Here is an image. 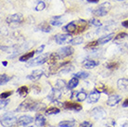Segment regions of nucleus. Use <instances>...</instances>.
Instances as JSON below:
<instances>
[{
    "label": "nucleus",
    "instance_id": "nucleus-12",
    "mask_svg": "<svg viewBox=\"0 0 128 127\" xmlns=\"http://www.w3.org/2000/svg\"><path fill=\"white\" fill-rule=\"evenodd\" d=\"M62 106L67 110H70L74 111H80L82 110V106L77 104V103H72V102H65L62 104Z\"/></svg>",
    "mask_w": 128,
    "mask_h": 127
},
{
    "label": "nucleus",
    "instance_id": "nucleus-20",
    "mask_svg": "<svg viewBox=\"0 0 128 127\" xmlns=\"http://www.w3.org/2000/svg\"><path fill=\"white\" fill-rule=\"evenodd\" d=\"M29 92V89L27 86H20L18 90H17V93L20 95V96H22V98H25L27 94Z\"/></svg>",
    "mask_w": 128,
    "mask_h": 127
},
{
    "label": "nucleus",
    "instance_id": "nucleus-31",
    "mask_svg": "<svg viewBox=\"0 0 128 127\" xmlns=\"http://www.w3.org/2000/svg\"><path fill=\"white\" fill-rule=\"evenodd\" d=\"M10 81V77L8 76L6 74H1V77H0V84L3 86L6 83H8Z\"/></svg>",
    "mask_w": 128,
    "mask_h": 127
},
{
    "label": "nucleus",
    "instance_id": "nucleus-11",
    "mask_svg": "<svg viewBox=\"0 0 128 127\" xmlns=\"http://www.w3.org/2000/svg\"><path fill=\"white\" fill-rule=\"evenodd\" d=\"M121 99H122V96L119 95L110 96L108 98V100H107V105L110 106V107H114L121 101Z\"/></svg>",
    "mask_w": 128,
    "mask_h": 127
},
{
    "label": "nucleus",
    "instance_id": "nucleus-47",
    "mask_svg": "<svg viewBox=\"0 0 128 127\" xmlns=\"http://www.w3.org/2000/svg\"><path fill=\"white\" fill-rule=\"evenodd\" d=\"M2 64H3L4 66H6V65H8V62H6V61H3V62H2Z\"/></svg>",
    "mask_w": 128,
    "mask_h": 127
},
{
    "label": "nucleus",
    "instance_id": "nucleus-46",
    "mask_svg": "<svg viewBox=\"0 0 128 127\" xmlns=\"http://www.w3.org/2000/svg\"><path fill=\"white\" fill-rule=\"evenodd\" d=\"M99 0H87V2L89 3H98Z\"/></svg>",
    "mask_w": 128,
    "mask_h": 127
},
{
    "label": "nucleus",
    "instance_id": "nucleus-32",
    "mask_svg": "<svg viewBox=\"0 0 128 127\" xmlns=\"http://www.w3.org/2000/svg\"><path fill=\"white\" fill-rule=\"evenodd\" d=\"M46 8V4L43 2V1H40V2H38V4L36 5V6H35L34 10H36V11H42V10H44Z\"/></svg>",
    "mask_w": 128,
    "mask_h": 127
},
{
    "label": "nucleus",
    "instance_id": "nucleus-45",
    "mask_svg": "<svg viewBox=\"0 0 128 127\" xmlns=\"http://www.w3.org/2000/svg\"><path fill=\"white\" fill-rule=\"evenodd\" d=\"M122 106H124V108H127V107H128V98H127V99H125L124 102L122 103Z\"/></svg>",
    "mask_w": 128,
    "mask_h": 127
},
{
    "label": "nucleus",
    "instance_id": "nucleus-1",
    "mask_svg": "<svg viewBox=\"0 0 128 127\" xmlns=\"http://www.w3.org/2000/svg\"><path fill=\"white\" fill-rule=\"evenodd\" d=\"M18 120L13 112H8L6 114H4L1 118V125L4 127H11L16 124Z\"/></svg>",
    "mask_w": 128,
    "mask_h": 127
},
{
    "label": "nucleus",
    "instance_id": "nucleus-28",
    "mask_svg": "<svg viewBox=\"0 0 128 127\" xmlns=\"http://www.w3.org/2000/svg\"><path fill=\"white\" fill-rule=\"evenodd\" d=\"M89 76V73L86 72H79L76 74H74V77H76L78 79H86Z\"/></svg>",
    "mask_w": 128,
    "mask_h": 127
},
{
    "label": "nucleus",
    "instance_id": "nucleus-27",
    "mask_svg": "<svg viewBox=\"0 0 128 127\" xmlns=\"http://www.w3.org/2000/svg\"><path fill=\"white\" fill-rule=\"evenodd\" d=\"M86 98H87L86 93L84 92V91H80V92H78L76 94V99L78 101H84Z\"/></svg>",
    "mask_w": 128,
    "mask_h": 127
},
{
    "label": "nucleus",
    "instance_id": "nucleus-41",
    "mask_svg": "<svg viewBox=\"0 0 128 127\" xmlns=\"http://www.w3.org/2000/svg\"><path fill=\"white\" fill-rule=\"evenodd\" d=\"M44 48H45V46L43 44L40 48H37V50H35V53H36V54H41L42 52H43V50H44Z\"/></svg>",
    "mask_w": 128,
    "mask_h": 127
},
{
    "label": "nucleus",
    "instance_id": "nucleus-2",
    "mask_svg": "<svg viewBox=\"0 0 128 127\" xmlns=\"http://www.w3.org/2000/svg\"><path fill=\"white\" fill-rule=\"evenodd\" d=\"M110 8H112L110 3V2H104V3H102L101 5H99L98 8H96V10H94L93 14L95 16L103 17L108 14V12L110 10Z\"/></svg>",
    "mask_w": 128,
    "mask_h": 127
},
{
    "label": "nucleus",
    "instance_id": "nucleus-34",
    "mask_svg": "<svg viewBox=\"0 0 128 127\" xmlns=\"http://www.w3.org/2000/svg\"><path fill=\"white\" fill-rule=\"evenodd\" d=\"M65 86H66V83H65V81L64 80H58V82H57V84H56V86H57V88L58 89H63L64 87H65Z\"/></svg>",
    "mask_w": 128,
    "mask_h": 127
},
{
    "label": "nucleus",
    "instance_id": "nucleus-15",
    "mask_svg": "<svg viewBox=\"0 0 128 127\" xmlns=\"http://www.w3.org/2000/svg\"><path fill=\"white\" fill-rule=\"evenodd\" d=\"M117 86L121 91L124 92H127L128 91V79L122 78V79H119L117 82Z\"/></svg>",
    "mask_w": 128,
    "mask_h": 127
},
{
    "label": "nucleus",
    "instance_id": "nucleus-24",
    "mask_svg": "<svg viewBox=\"0 0 128 127\" xmlns=\"http://www.w3.org/2000/svg\"><path fill=\"white\" fill-rule=\"evenodd\" d=\"M75 125V121L74 120H70V121H63L60 122L58 126L60 127H72Z\"/></svg>",
    "mask_w": 128,
    "mask_h": 127
},
{
    "label": "nucleus",
    "instance_id": "nucleus-33",
    "mask_svg": "<svg viewBox=\"0 0 128 127\" xmlns=\"http://www.w3.org/2000/svg\"><path fill=\"white\" fill-rule=\"evenodd\" d=\"M125 37H128V34L126 32H120L119 34H117L115 37H114V40H115V41H118V40L124 39V38H125Z\"/></svg>",
    "mask_w": 128,
    "mask_h": 127
},
{
    "label": "nucleus",
    "instance_id": "nucleus-26",
    "mask_svg": "<svg viewBox=\"0 0 128 127\" xmlns=\"http://www.w3.org/2000/svg\"><path fill=\"white\" fill-rule=\"evenodd\" d=\"M60 19V17H54V18L52 19L51 22H50L51 25H53V26H61L62 25L63 22H61Z\"/></svg>",
    "mask_w": 128,
    "mask_h": 127
},
{
    "label": "nucleus",
    "instance_id": "nucleus-30",
    "mask_svg": "<svg viewBox=\"0 0 128 127\" xmlns=\"http://www.w3.org/2000/svg\"><path fill=\"white\" fill-rule=\"evenodd\" d=\"M83 42H84L83 37H75V38H74L70 41V44H74V46H77V44H81Z\"/></svg>",
    "mask_w": 128,
    "mask_h": 127
},
{
    "label": "nucleus",
    "instance_id": "nucleus-16",
    "mask_svg": "<svg viewBox=\"0 0 128 127\" xmlns=\"http://www.w3.org/2000/svg\"><path fill=\"white\" fill-rule=\"evenodd\" d=\"M99 98H100V93L95 90V91L90 93V95L87 96V102L88 103H96L98 101Z\"/></svg>",
    "mask_w": 128,
    "mask_h": 127
},
{
    "label": "nucleus",
    "instance_id": "nucleus-13",
    "mask_svg": "<svg viewBox=\"0 0 128 127\" xmlns=\"http://www.w3.org/2000/svg\"><path fill=\"white\" fill-rule=\"evenodd\" d=\"M61 94H62V92H61L60 89L54 88V89H52L51 93L49 94L48 98H49V99H50V100H52V101H57L58 99L60 98Z\"/></svg>",
    "mask_w": 128,
    "mask_h": 127
},
{
    "label": "nucleus",
    "instance_id": "nucleus-17",
    "mask_svg": "<svg viewBox=\"0 0 128 127\" xmlns=\"http://www.w3.org/2000/svg\"><path fill=\"white\" fill-rule=\"evenodd\" d=\"M98 64L99 63L98 61L92 60H86L84 61L83 65L86 69H93V68H95L96 66H98Z\"/></svg>",
    "mask_w": 128,
    "mask_h": 127
},
{
    "label": "nucleus",
    "instance_id": "nucleus-5",
    "mask_svg": "<svg viewBox=\"0 0 128 127\" xmlns=\"http://www.w3.org/2000/svg\"><path fill=\"white\" fill-rule=\"evenodd\" d=\"M91 116L96 120H101L106 117V111L102 107H96L92 110Z\"/></svg>",
    "mask_w": 128,
    "mask_h": 127
},
{
    "label": "nucleus",
    "instance_id": "nucleus-37",
    "mask_svg": "<svg viewBox=\"0 0 128 127\" xmlns=\"http://www.w3.org/2000/svg\"><path fill=\"white\" fill-rule=\"evenodd\" d=\"M119 66V64L117 62H110V63L107 64V68L108 69H112V70H114V69H117Z\"/></svg>",
    "mask_w": 128,
    "mask_h": 127
},
{
    "label": "nucleus",
    "instance_id": "nucleus-4",
    "mask_svg": "<svg viewBox=\"0 0 128 127\" xmlns=\"http://www.w3.org/2000/svg\"><path fill=\"white\" fill-rule=\"evenodd\" d=\"M72 40V35L70 34H58L55 35V41L58 44H70Z\"/></svg>",
    "mask_w": 128,
    "mask_h": 127
},
{
    "label": "nucleus",
    "instance_id": "nucleus-6",
    "mask_svg": "<svg viewBox=\"0 0 128 127\" xmlns=\"http://www.w3.org/2000/svg\"><path fill=\"white\" fill-rule=\"evenodd\" d=\"M48 54H44V55H40L37 58H35L34 60H32L28 62L27 66H36V65H41V64L46 62L48 60Z\"/></svg>",
    "mask_w": 128,
    "mask_h": 127
},
{
    "label": "nucleus",
    "instance_id": "nucleus-23",
    "mask_svg": "<svg viewBox=\"0 0 128 127\" xmlns=\"http://www.w3.org/2000/svg\"><path fill=\"white\" fill-rule=\"evenodd\" d=\"M35 54V51H31V52H29V53H27V54L23 55V56H22V57L20 58V61H27L29 60H31L34 56Z\"/></svg>",
    "mask_w": 128,
    "mask_h": 127
},
{
    "label": "nucleus",
    "instance_id": "nucleus-40",
    "mask_svg": "<svg viewBox=\"0 0 128 127\" xmlns=\"http://www.w3.org/2000/svg\"><path fill=\"white\" fill-rule=\"evenodd\" d=\"M11 94H12V92H10V91H8V92L2 93V94H1V98H8V96H10Z\"/></svg>",
    "mask_w": 128,
    "mask_h": 127
},
{
    "label": "nucleus",
    "instance_id": "nucleus-3",
    "mask_svg": "<svg viewBox=\"0 0 128 127\" xmlns=\"http://www.w3.org/2000/svg\"><path fill=\"white\" fill-rule=\"evenodd\" d=\"M38 108V103L32 100H26L22 103L20 107L17 108V111H26V110H35Z\"/></svg>",
    "mask_w": 128,
    "mask_h": 127
},
{
    "label": "nucleus",
    "instance_id": "nucleus-44",
    "mask_svg": "<svg viewBox=\"0 0 128 127\" xmlns=\"http://www.w3.org/2000/svg\"><path fill=\"white\" fill-rule=\"evenodd\" d=\"M122 25L124 27V28H128V20H124V22H122Z\"/></svg>",
    "mask_w": 128,
    "mask_h": 127
},
{
    "label": "nucleus",
    "instance_id": "nucleus-43",
    "mask_svg": "<svg viewBox=\"0 0 128 127\" xmlns=\"http://www.w3.org/2000/svg\"><path fill=\"white\" fill-rule=\"evenodd\" d=\"M81 127H92V124H90L89 122H84L83 124H81Z\"/></svg>",
    "mask_w": 128,
    "mask_h": 127
},
{
    "label": "nucleus",
    "instance_id": "nucleus-8",
    "mask_svg": "<svg viewBox=\"0 0 128 127\" xmlns=\"http://www.w3.org/2000/svg\"><path fill=\"white\" fill-rule=\"evenodd\" d=\"M6 22L10 24V23H20L23 22V16L22 14H12L6 18Z\"/></svg>",
    "mask_w": 128,
    "mask_h": 127
},
{
    "label": "nucleus",
    "instance_id": "nucleus-22",
    "mask_svg": "<svg viewBox=\"0 0 128 127\" xmlns=\"http://www.w3.org/2000/svg\"><path fill=\"white\" fill-rule=\"evenodd\" d=\"M35 124L37 126H44L46 124V119L43 115H37L35 119Z\"/></svg>",
    "mask_w": 128,
    "mask_h": 127
},
{
    "label": "nucleus",
    "instance_id": "nucleus-42",
    "mask_svg": "<svg viewBox=\"0 0 128 127\" xmlns=\"http://www.w3.org/2000/svg\"><path fill=\"white\" fill-rule=\"evenodd\" d=\"M70 66H67L66 67V69L65 70H61V72H72V70H74V66H72L70 68H69Z\"/></svg>",
    "mask_w": 128,
    "mask_h": 127
},
{
    "label": "nucleus",
    "instance_id": "nucleus-21",
    "mask_svg": "<svg viewBox=\"0 0 128 127\" xmlns=\"http://www.w3.org/2000/svg\"><path fill=\"white\" fill-rule=\"evenodd\" d=\"M78 84H79L78 78L74 77V78H72V79L70 80V82L68 83V87H69V89H74L78 86Z\"/></svg>",
    "mask_w": 128,
    "mask_h": 127
},
{
    "label": "nucleus",
    "instance_id": "nucleus-19",
    "mask_svg": "<svg viewBox=\"0 0 128 127\" xmlns=\"http://www.w3.org/2000/svg\"><path fill=\"white\" fill-rule=\"evenodd\" d=\"M58 60H60V57L58 56V53H52L48 56V62L49 64H55Z\"/></svg>",
    "mask_w": 128,
    "mask_h": 127
},
{
    "label": "nucleus",
    "instance_id": "nucleus-7",
    "mask_svg": "<svg viewBox=\"0 0 128 127\" xmlns=\"http://www.w3.org/2000/svg\"><path fill=\"white\" fill-rule=\"evenodd\" d=\"M74 48L70 46H64V48H60V50L57 52L58 54V56L60 57V58H64L66 57H69L70 55L74 54Z\"/></svg>",
    "mask_w": 128,
    "mask_h": 127
},
{
    "label": "nucleus",
    "instance_id": "nucleus-25",
    "mask_svg": "<svg viewBox=\"0 0 128 127\" xmlns=\"http://www.w3.org/2000/svg\"><path fill=\"white\" fill-rule=\"evenodd\" d=\"M39 28H40L41 31H43V32H51V27H50V25L48 24V22H43V23H41V24L39 25Z\"/></svg>",
    "mask_w": 128,
    "mask_h": 127
},
{
    "label": "nucleus",
    "instance_id": "nucleus-38",
    "mask_svg": "<svg viewBox=\"0 0 128 127\" xmlns=\"http://www.w3.org/2000/svg\"><path fill=\"white\" fill-rule=\"evenodd\" d=\"M98 40L96 41H93V42H90V43H88V44H86V48H95V46H98Z\"/></svg>",
    "mask_w": 128,
    "mask_h": 127
},
{
    "label": "nucleus",
    "instance_id": "nucleus-29",
    "mask_svg": "<svg viewBox=\"0 0 128 127\" xmlns=\"http://www.w3.org/2000/svg\"><path fill=\"white\" fill-rule=\"evenodd\" d=\"M60 113V110L58 108H49L46 110V114L48 115H54Z\"/></svg>",
    "mask_w": 128,
    "mask_h": 127
},
{
    "label": "nucleus",
    "instance_id": "nucleus-36",
    "mask_svg": "<svg viewBox=\"0 0 128 127\" xmlns=\"http://www.w3.org/2000/svg\"><path fill=\"white\" fill-rule=\"evenodd\" d=\"M95 90H96V91H98V92H99V93L106 92L105 86H103V84H98V86H96V88H95Z\"/></svg>",
    "mask_w": 128,
    "mask_h": 127
},
{
    "label": "nucleus",
    "instance_id": "nucleus-9",
    "mask_svg": "<svg viewBox=\"0 0 128 127\" xmlns=\"http://www.w3.org/2000/svg\"><path fill=\"white\" fill-rule=\"evenodd\" d=\"M64 31L67 32L70 34H77V25H76V20L75 22H72L68 23L67 25L64 27Z\"/></svg>",
    "mask_w": 128,
    "mask_h": 127
},
{
    "label": "nucleus",
    "instance_id": "nucleus-48",
    "mask_svg": "<svg viewBox=\"0 0 128 127\" xmlns=\"http://www.w3.org/2000/svg\"><path fill=\"white\" fill-rule=\"evenodd\" d=\"M115 1H124V0H115Z\"/></svg>",
    "mask_w": 128,
    "mask_h": 127
},
{
    "label": "nucleus",
    "instance_id": "nucleus-14",
    "mask_svg": "<svg viewBox=\"0 0 128 127\" xmlns=\"http://www.w3.org/2000/svg\"><path fill=\"white\" fill-rule=\"evenodd\" d=\"M43 74H44L43 70H34L31 74H29V75L27 76V78H28L29 80H31V81H38V80L42 77Z\"/></svg>",
    "mask_w": 128,
    "mask_h": 127
},
{
    "label": "nucleus",
    "instance_id": "nucleus-35",
    "mask_svg": "<svg viewBox=\"0 0 128 127\" xmlns=\"http://www.w3.org/2000/svg\"><path fill=\"white\" fill-rule=\"evenodd\" d=\"M89 22H90V24H92V25H94V26H96V27L101 26L100 20H96V19H91L89 20Z\"/></svg>",
    "mask_w": 128,
    "mask_h": 127
},
{
    "label": "nucleus",
    "instance_id": "nucleus-49",
    "mask_svg": "<svg viewBox=\"0 0 128 127\" xmlns=\"http://www.w3.org/2000/svg\"><path fill=\"white\" fill-rule=\"evenodd\" d=\"M31 127H35V126H31Z\"/></svg>",
    "mask_w": 128,
    "mask_h": 127
},
{
    "label": "nucleus",
    "instance_id": "nucleus-39",
    "mask_svg": "<svg viewBox=\"0 0 128 127\" xmlns=\"http://www.w3.org/2000/svg\"><path fill=\"white\" fill-rule=\"evenodd\" d=\"M10 100L8 99H5V98H1V101H0V104H1V108H5L8 104Z\"/></svg>",
    "mask_w": 128,
    "mask_h": 127
},
{
    "label": "nucleus",
    "instance_id": "nucleus-10",
    "mask_svg": "<svg viewBox=\"0 0 128 127\" xmlns=\"http://www.w3.org/2000/svg\"><path fill=\"white\" fill-rule=\"evenodd\" d=\"M32 122V118L30 117V116H27V115H24V116H22V117L19 118V120L17 122V124H19L20 126H27L29 125Z\"/></svg>",
    "mask_w": 128,
    "mask_h": 127
},
{
    "label": "nucleus",
    "instance_id": "nucleus-18",
    "mask_svg": "<svg viewBox=\"0 0 128 127\" xmlns=\"http://www.w3.org/2000/svg\"><path fill=\"white\" fill-rule=\"evenodd\" d=\"M113 36H114V34H107L105 36H102V37H100V38L98 39V42L99 44H104L106 43H108L113 38Z\"/></svg>",
    "mask_w": 128,
    "mask_h": 127
}]
</instances>
